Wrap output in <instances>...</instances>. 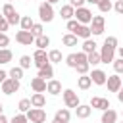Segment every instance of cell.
Segmentation results:
<instances>
[{
  "label": "cell",
  "mask_w": 123,
  "mask_h": 123,
  "mask_svg": "<svg viewBox=\"0 0 123 123\" xmlns=\"http://www.w3.org/2000/svg\"><path fill=\"white\" fill-rule=\"evenodd\" d=\"M38 15H40V21L44 23H50L52 19H54V8H52V4H48V2H42L40 6H38Z\"/></svg>",
  "instance_id": "cell-1"
},
{
  "label": "cell",
  "mask_w": 123,
  "mask_h": 123,
  "mask_svg": "<svg viewBox=\"0 0 123 123\" xmlns=\"http://www.w3.org/2000/svg\"><path fill=\"white\" fill-rule=\"evenodd\" d=\"M62 96H63V102H65V106H67V108H79V106H81L79 96H77V92H75V90L65 88V90L62 92Z\"/></svg>",
  "instance_id": "cell-2"
},
{
  "label": "cell",
  "mask_w": 123,
  "mask_h": 123,
  "mask_svg": "<svg viewBox=\"0 0 123 123\" xmlns=\"http://www.w3.org/2000/svg\"><path fill=\"white\" fill-rule=\"evenodd\" d=\"M25 115H27V119L31 123H44L46 121V111L42 108H31Z\"/></svg>",
  "instance_id": "cell-3"
},
{
  "label": "cell",
  "mask_w": 123,
  "mask_h": 123,
  "mask_svg": "<svg viewBox=\"0 0 123 123\" xmlns=\"http://www.w3.org/2000/svg\"><path fill=\"white\" fill-rule=\"evenodd\" d=\"M75 19L81 23V25H88L90 21H92V12L88 10V8H77L75 10Z\"/></svg>",
  "instance_id": "cell-4"
},
{
  "label": "cell",
  "mask_w": 123,
  "mask_h": 123,
  "mask_svg": "<svg viewBox=\"0 0 123 123\" xmlns=\"http://www.w3.org/2000/svg\"><path fill=\"white\" fill-rule=\"evenodd\" d=\"M35 38H37V37H35L31 31H23V29H21V31L15 33V40H17L19 44H23V46H31V44H35Z\"/></svg>",
  "instance_id": "cell-5"
},
{
  "label": "cell",
  "mask_w": 123,
  "mask_h": 123,
  "mask_svg": "<svg viewBox=\"0 0 123 123\" xmlns=\"http://www.w3.org/2000/svg\"><path fill=\"white\" fill-rule=\"evenodd\" d=\"M104 23H106V19H104V15H92V21H90V33L92 35H102L104 33Z\"/></svg>",
  "instance_id": "cell-6"
},
{
  "label": "cell",
  "mask_w": 123,
  "mask_h": 123,
  "mask_svg": "<svg viewBox=\"0 0 123 123\" xmlns=\"http://www.w3.org/2000/svg\"><path fill=\"white\" fill-rule=\"evenodd\" d=\"M33 63L40 69V67H44V65H48L50 63V60H48V54L44 52V50H35V54H33Z\"/></svg>",
  "instance_id": "cell-7"
},
{
  "label": "cell",
  "mask_w": 123,
  "mask_h": 123,
  "mask_svg": "<svg viewBox=\"0 0 123 123\" xmlns=\"http://www.w3.org/2000/svg\"><path fill=\"white\" fill-rule=\"evenodd\" d=\"M19 90V81L17 79H12V77H8L4 83H2V92L4 94H13V92H17Z\"/></svg>",
  "instance_id": "cell-8"
},
{
  "label": "cell",
  "mask_w": 123,
  "mask_h": 123,
  "mask_svg": "<svg viewBox=\"0 0 123 123\" xmlns=\"http://www.w3.org/2000/svg\"><path fill=\"white\" fill-rule=\"evenodd\" d=\"M106 85H108V90H110V92H119V90H121L123 81H121V77H119V75H108Z\"/></svg>",
  "instance_id": "cell-9"
},
{
  "label": "cell",
  "mask_w": 123,
  "mask_h": 123,
  "mask_svg": "<svg viewBox=\"0 0 123 123\" xmlns=\"http://www.w3.org/2000/svg\"><path fill=\"white\" fill-rule=\"evenodd\" d=\"M88 106H90V108H96V110L106 111V110H110V100H108V98H100V96H92Z\"/></svg>",
  "instance_id": "cell-10"
},
{
  "label": "cell",
  "mask_w": 123,
  "mask_h": 123,
  "mask_svg": "<svg viewBox=\"0 0 123 123\" xmlns=\"http://www.w3.org/2000/svg\"><path fill=\"white\" fill-rule=\"evenodd\" d=\"M100 58H102V63H113V60H115V50L104 44V46H102V52H100Z\"/></svg>",
  "instance_id": "cell-11"
},
{
  "label": "cell",
  "mask_w": 123,
  "mask_h": 123,
  "mask_svg": "<svg viewBox=\"0 0 123 123\" xmlns=\"http://www.w3.org/2000/svg\"><path fill=\"white\" fill-rule=\"evenodd\" d=\"M90 79H92V83H94V85H106V81H108V75H106L102 69H92V73H90Z\"/></svg>",
  "instance_id": "cell-12"
},
{
  "label": "cell",
  "mask_w": 123,
  "mask_h": 123,
  "mask_svg": "<svg viewBox=\"0 0 123 123\" xmlns=\"http://www.w3.org/2000/svg\"><path fill=\"white\" fill-rule=\"evenodd\" d=\"M46 85H48V81H44V79H40V77L31 79V88H33L35 92H44V90H46Z\"/></svg>",
  "instance_id": "cell-13"
},
{
  "label": "cell",
  "mask_w": 123,
  "mask_h": 123,
  "mask_svg": "<svg viewBox=\"0 0 123 123\" xmlns=\"http://www.w3.org/2000/svg\"><path fill=\"white\" fill-rule=\"evenodd\" d=\"M46 92H50L52 96H58V94L62 92V83L56 81V79H50L48 85H46Z\"/></svg>",
  "instance_id": "cell-14"
},
{
  "label": "cell",
  "mask_w": 123,
  "mask_h": 123,
  "mask_svg": "<svg viewBox=\"0 0 123 123\" xmlns=\"http://www.w3.org/2000/svg\"><path fill=\"white\" fill-rule=\"evenodd\" d=\"M31 106H33V108H44V106H46V96H44L42 92H35V94L31 96Z\"/></svg>",
  "instance_id": "cell-15"
},
{
  "label": "cell",
  "mask_w": 123,
  "mask_h": 123,
  "mask_svg": "<svg viewBox=\"0 0 123 123\" xmlns=\"http://www.w3.org/2000/svg\"><path fill=\"white\" fill-rule=\"evenodd\" d=\"M37 77H40V79H44V81H50V79L54 77V67H52V63H48V65L40 67Z\"/></svg>",
  "instance_id": "cell-16"
},
{
  "label": "cell",
  "mask_w": 123,
  "mask_h": 123,
  "mask_svg": "<svg viewBox=\"0 0 123 123\" xmlns=\"http://www.w3.org/2000/svg\"><path fill=\"white\" fill-rule=\"evenodd\" d=\"M90 113H92V108H90L88 104H81L79 108H75V115H77L79 119H86Z\"/></svg>",
  "instance_id": "cell-17"
},
{
  "label": "cell",
  "mask_w": 123,
  "mask_h": 123,
  "mask_svg": "<svg viewBox=\"0 0 123 123\" xmlns=\"http://www.w3.org/2000/svg\"><path fill=\"white\" fill-rule=\"evenodd\" d=\"M117 121V111L115 110H106V111H102V119H100V123H115Z\"/></svg>",
  "instance_id": "cell-18"
},
{
  "label": "cell",
  "mask_w": 123,
  "mask_h": 123,
  "mask_svg": "<svg viewBox=\"0 0 123 123\" xmlns=\"http://www.w3.org/2000/svg\"><path fill=\"white\" fill-rule=\"evenodd\" d=\"M60 15H62V19H65V21H69V19H73L75 17V8L73 6H62V10H60Z\"/></svg>",
  "instance_id": "cell-19"
},
{
  "label": "cell",
  "mask_w": 123,
  "mask_h": 123,
  "mask_svg": "<svg viewBox=\"0 0 123 123\" xmlns=\"http://www.w3.org/2000/svg\"><path fill=\"white\" fill-rule=\"evenodd\" d=\"M54 119H58V121H62V123H67V121L71 119L69 108H62V110H58V111H56V117H54Z\"/></svg>",
  "instance_id": "cell-20"
},
{
  "label": "cell",
  "mask_w": 123,
  "mask_h": 123,
  "mask_svg": "<svg viewBox=\"0 0 123 123\" xmlns=\"http://www.w3.org/2000/svg\"><path fill=\"white\" fill-rule=\"evenodd\" d=\"M77 85H79V88H81V90H86V88H90V85H92V79H90V75H81V77L77 79Z\"/></svg>",
  "instance_id": "cell-21"
},
{
  "label": "cell",
  "mask_w": 123,
  "mask_h": 123,
  "mask_svg": "<svg viewBox=\"0 0 123 123\" xmlns=\"http://www.w3.org/2000/svg\"><path fill=\"white\" fill-rule=\"evenodd\" d=\"M79 38H83V40H86V38H90V27L88 25H79V29H77V33H75Z\"/></svg>",
  "instance_id": "cell-22"
},
{
  "label": "cell",
  "mask_w": 123,
  "mask_h": 123,
  "mask_svg": "<svg viewBox=\"0 0 123 123\" xmlns=\"http://www.w3.org/2000/svg\"><path fill=\"white\" fill-rule=\"evenodd\" d=\"M35 46H37L38 50H44L46 46H50V38H48L46 35H40V37L35 38Z\"/></svg>",
  "instance_id": "cell-23"
},
{
  "label": "cell",
  "mask_w": 123,
  "mask_h": 123,
  "mask_svg": "<svg viewBox=\"0 0 123 123\" xmlns=\"http://www.w3.org/2000/svg\"><path fill=\"white\" fill-rule=\"evenodd\" d=\"M19 25H21V29H23V31H31V29H33V25H35V21L31 19V15H21Z\"/></svg>",
  "instance_id": "cell-24"
},
{
  "label": "cell",
  "mask_w": 123,
  "mask_h": 123,
  "mask_svg": "<svg viewBox=\"0 0 123 123\" xmlns=\"http://www.w3.org/2000/svg\"><path fill=\"white\" fill-rule=\"evenodd\" d=\"M77 35H73V33H67V35H63L62 37V42L65 44V46H77Z\"/></svg>",
  "instance_id": "cell-25"
},
{
  "label": "cell",
  "mask_w": 123,
  "mask_h": 123,
  "mask_svg": "<svg viewBox=\"0 0 123 123\" xmlns=\"http://www.w3.org/2000/svg\"><path fill=\"white\" fill-rule=\"evenodd\" d=\"M96 46H98V44H96L94 40L86 38V40L83 42V46H81V48H83V52H85V54H92V52H96Z\"/></svg>",
  "instance_id": "cell-26"
},
{
  "label": "cell",
  "mask_w": 123,
  "mask_h": 123,
  "mask_svg": "<svg viewBox=\"0 0 123 123\" xmlns=\"http://www.w3.org/2000/svg\"><path fill=\"white\" fill-rule=\"evenodd\" d=\"M12 58H13L12 50H8V48H0V65H2V63H10Z\"/></svg>",
  "instance_id": "cell-27"
},
{
  "label": "cell",
  "mask_w": 123,
  "mask_h": 123,
  "mask_svg": "<svg viewBox=\"0 0 123 123\" xmlns=\"http://www.w3.org/2000/svg\"><path fill=\"white\" fill-rule=\"evenodd\" d=\"M31 108H33V106H31V98H21L19 104H17V110H19L21 113H27Z\"/></svg>",
  "instance_id": "cell-28"
},
{
  "label": "cell",
  "mask_w": 123,
  "mask_h": 123,
  "mask_svg": "<svg viewBox=\"0 0 123 123\" xmlns=\"http://www.w3.org/2000/svg\"><path fill=\"white\" fill-rule=\"evenodd\" d=\"M48 60H50V63H60L63 60V56H62L60 50H50L48 52Z\"/></svg>",
  "instance_id": "cell-29"
},
{
  "label": "cell",
  "mask_w": 123,
  "mask_h": 123,
  "mask_svg": "<svg viewBox=\"0 0 123 123\" xmlns=\"http://www.w3.org/2000/svg\"><path fill=\"white\" fill-rule=\"evenodd\" d=\"M86 62H88L90 65H98V63H102V58H100L98 52H92V54L86 56Z\"/></svg>",
  "instance_id": "cell-30"
},
{
  "label": "cell",
  "mask_w": 123,
  "mask_h": 123,
  "mask_svg": "<svg viewBox=\"0 0 123 123\" xmlns=\"http://www.w3.org/2000/svg\"><path fill=\"white\" fill-rule=\"evenodd\" d=\"M8 75H10L12 79H17V81H21V77H23V67H19V65H17V67H12Z\"/></svg>",
  "instance_id": "cell-31"
},
{
  "label": "cell",
  "mask_w": 123,
  "mask_h": 123,
  "mask_svg": "<svg viewBox=\"0 0 123 123\" xmlns=\"http://www.w3.org/2000/svg\"><path fill=\"white\" fill-rule=\"evenodd\" d=\"M2 13H4V17L8 19V17H12V15H13V13H17V12H15V8H13L12 4H8V2H6V4H4V8H2Z\"/></svg>",
  "instance_id": "cell-32"
},
{
  "label": "cell",
  "mask_w": 123,
  "mask_h": 123,
  "mask_svg": "<svg viewBox=\"0 0 123 123\" xmlns=\"http://www.w3.org/2000/svg\"><path fill=\"white\" fill-rule=\"evenodd\" d=\"M113 6H111V2L110 0H98V10L102 12V13H106V12H110Z\"/></svg>",
  "instance_id": "cell-33"
},
{
  "label": "cell",
  "mask_w": 123,
  "mask_h": 123,
  "mask_svg": "<svg viewBox=\"0 0 123 123\" xmlns=\"http://www.w3.org/2000/svg\"><path fill=\"white\" fill-rule=\"evenodd\" d=\"M79 25H81V23H79V21L73 17V19H69V21H67V31L75 35V33H77V29H79Z\"/></svg>",
  "instance_id": "cell-34"
},
{
  "label": "cell",
  "mask_w": 123,
  "mask_h": 123,
  "mask_svg": "<svg viewBox=\"0 0 123 123\" xmlns=\"http://www.w3.org/2000/svg\"><path fill=\"white\" fill-rule=\"evenodd\" d=\"M65 63L69 65V67H77V63H79V60H77V54H69V56H65Z\"/></svg>",
  "instance_id": "cell-35"
},
{
  "label": "cell",
  "mask_w": 123,
  "mask_h": 123,
  "mask_svg": "<svg viewBox=\"0 0 123 123\" xmlns=\"http://www.w3.org/2000/svg\"><path fill=\"white\" fill-rule=\"evenodd\" d=\"M88 67H90V63L88 62H81V63H77V73H81V75H86L88 73Z\"/></svg>",
  "instance_id": "cell-36"
},
{
  "label": "cell",
  "mask_w": 123,
  "mask_h": 123,
  "mask_svg": "<svg viewBox=\"0 0 123 123\" xmlns=\"http://www.w3.org/2000/svg\"><path fill=\"white\" fill-rule=\"evenodd\" d=\"M31 63H33L31 56H21V58H19V67L27 69V67H31Z\"/></svg>",
  "instance_id": "cell-37"
},
{
  "label": "cell",
  "mask_w": 123,
  "mask_h": 123,
  "mask_svg": "<svg viewBox=\"0 0 123 123\" xmlns=\"http://www.w3.org/2000/svg\"><path fill=\"white\" fill-rule=\"evenodd\" d=\"M10 123H29V119H27L25 113H17V115H13L10 119Z\"/></svg>",
  "instance_id": "cell-38"
},
{
  "label": "cell",
  "mask_w": 123,
  "mask_h": 123,
  "mask_svg": "<svg viewBox=\"0 0 123 123\" xmlns=\"http://www.w3.org/2000/svg\"><path fill=\"white\" fill-rule=\"evenodd\" d=\"M42 31H44V29H42V23H35V25H33V29H31V33H33L35 37H40V35H44Z\"/></svg>",
  "instance_id": "cell-39"
},
{
  "label": "cell",
  "mask_w": 123,
  "mask_h": 123,
  "mask_svg": "<svg viewBox=\"0 0 123 123\" xmlns=\"http://www.w3.org/2000/svg\"><path fill=\"white\" fill-rule=\"evenodd\" d=\"M104 44L115 50V48H117V38H115V37H106V40H104Z\"/></svg>",
  "instance_id": "cell-40"
},
{
  "label": "cell",
  "mask_w": 123,
  "mask_h": 123,
  "mask_svg": "<svg viewBox=\"0 0 123 123\" xmlns=\"http://www.w3.org/2000/svg\"><path fill=\"white\" fill-rule=\"evenodd\" d=\"M113 69H115V73H123V60L121 58L113 60Z\"/></svg>",
  "instance_id": "cell-41"
},
{
  "label": "cell",
  "mask_w": 123,
  "mask_h": 123,
  "mask_svg": "<svg viewBox=\"0 0 123 123\" xmlns=\"http://www.w3.org/2000/svg\"><path fill=\"white\" fill-rule=\"evenodd\" d=\"M10 44V38H8V35L6 33H0V48H6Z\"/></svg>",
  "instance_id": "cell-42"
},
{
  "label": "cell",
  "mask_w": 123,
  "mask_h": 123,
  "mask_svg": "<svg viewBox=\"0 0 123 123\" xmlns=\"http://www.w3.org/2000/svg\"><path fill=\"white\" fill-rule=\"evenodd\" d=\"M19 21H21V15H19V13H13L12 17H8V23H10V25H17Z\"/></svg>",
  "instance_id": "cell-43"
},
{
  "label": "cell",
  "mask_w": 123,
  "mask_h": 123,
  "mask_svg": "<svg viewBox=\"0 0 123 123\" xmlns=\"http://www.w3.org/2000/svg\"><path fill=\"white\" fill-rule=\"evenodd\" d=\"M113 10H115L117 13H121V15H123V0H115V4H113Z\"/></svg>",
  "instance_id": "cell-44"
},
{
  "label": "cell",
  "mask_w": 123,
  "mask_h": 123,
  "mask_svg": "<svg viewBox=\"0 0 123 123\" xmlns=\"http://www.w3.org/2000/svg\"><path fill=\"white\" fill-rule=\"evenodd\" d=\"M85 2H86V0H69V6H73V8L77 10V8H83Z\"/></svg>",
  "instance_id": "cell-45"
},
{
  "label": "cell",
  "mask_w": 123,
  "mask_h": 123,
  "mask_svg": "<svg viewBox=\"0 0 123 123\" xmlns=\"http://www.w3.org/2000/svg\"><path fill=\"white\" fill-rule=\"evenodd\" d=\"M6 79H8V73H6V71H2V69H0V85H2V83H4V81H6Z\"/></svg>",
  "instance_id": "cell-46"
},
{
  "label": "cell",
  "mask_w": 123,
  "mask_h": 123,
  "mask_svg": "<svg viewBox=\"0 0 123 123\" xmlns=\"http://www.w3.org/2000/svg\"><path fill=\"white\" fill-rule=\"evenodd\" d=\"M0 123H10V121H8V117H6V115H4V113H2V115H0Z\"/></svg>",
  "instance_id": "cell-47"
},
{
  "label": "cell",
  "mask_w": 123,
  "mask_h": 123,
  "mask_svg": "<svg viewBox=\"0 0 123 123\" xmlns=\"http://www.w3.org/2000/svg\"><path fill=\"white\" fill-rule=\"evenodd\" d=\"M117 100H119V102H121V104H123V92H121V90H119V92H117Z\"/></svg>",
  "instance_id": "cell-48"
},
{
  "label": "cell",
  "mask_w": 123,
  "mask_h": 123,
  "mask_svg": "<svg viewBox=\"0 0 123 123\" xmlns=\"http://www.w3.org/2000/svg\"><path fill=\"white\" fill-rule=\"evenodd\" d=\"M117 54H119V58L123 60V46H121V48H117Z\"/></svg>",
  "instance_id": "cell-49"
},
{
  "label": "cell",
  "mask_w": 123,
  "mask_h": 123,
  "mask_svg": "<svg viewBox=\"0 0 123 123\" xmlns=\"http://www.w3.org/2000/svg\"><path fill=\"white\" fill-rule=\"evenodd\" d=\"M86 2H88V4H96V6H98V0H86Z\"/></svg>",
  "instance_id": "cell-50"
},
{
  "label": "cell",
  "mask_w": 123,
  "mask_h": 123,
  "mask_svg": "<svg viewBox=\"0 0 123 123\" xmlns=\"http://www.w3.org/2000/svg\"><path fill=\"white\" fill-rule=\"evenodd\" d=\"M44 2H48V4H56V2H60V0H44Z\"/></svg>",
  "instance_id": "cell-51"
},
{
  "label": "cell",
  "mask_w": 123,
  "mask_h": 123,
  "mask_svg": "<svg viewBox=\"0 0 123 123\" xmlns=\"http://www.w3.org/2000/svg\"><path fill=\"white\" fill-rule=\"evenodd\" d=\"M2 110H4V106H2V102H0V115H2Z\"/></svg>",
  "instance_id": "cell-52"
},
{
  "label": "cell",
  "mask_w": 123,
  "mask_h": 123,
  "mask_svg": "<svg viewBox=\"0 0 123 123\" xmlns=\"http://www.w3.org/2000/svg\"><path fill=\"white\" fill-rule=\"evenodd\" d=\"M0 19H4V13H2V12H0Z\"/></svg>",
  "instance_id": "cell-53"
},
{
  "label": "cell",
  "mask_w": 123,
  "mask_h": 123,
  "mask_svg": "<svg viewBox=\"0 0 123 123\" xmlns=\"http://www.w3.org/2000/svg\"><path fill=\"white\" fill-rule=\"evenodd\" d=\"M52 123H62V121H58V119H54V121H52Z\"/></svg>",
  "instance_id": "cell-54"
},
{
  "label": "cell",
  "mask_w": 123,
  "mask_h": 123,
  "mask_svg": "<svg viewBox=\"0 0 123 123\" xmlns=\"http://www.w3.org/2000/svg\"><path fill=\"white\" fill-rule=\"evenodd\" d=\"M121 92H123V85H121Z\"/></svg>",
  "instance_id": "cell-55"
},
{
  "label": "cell",
  "mask_w": 123,
  "mask_h": 123,
  "mask_svg": "<svg viewBox=\"0 0 123 123\" xmlns=\"http://www.w3.org/2000/svg\"><path fill=\"white\" fill-rule=\"evenodd\" d=\"M8 4H12V0H8Z\"/></svg>",
  "instance_id": "cell-56"
},
{
  "label": "cell",
  "mask_w": 123,
  "mask_h": 123,
  "mask_svg": "<svg viewBox=\"0 0 123 123\" xmlns=\"http://www.w3.org/2000/svg\"><path fill=\"white\" fill-rule=\"evenodd\" d=\"M25 2H29V0H25Z\"/></svg>",
  "instance_id": "cell-57"
},
{
  "label": "cell",
  "mask_w": 123,
  "mask_h": 123,
  "mask_svg": "<svg viewBox=\"0 0 123 123\" xmlns=\"http://www.w3.org/2000/svg\"><path fill=\"white\" fill-rule=\"evenodd\" d=\"M121 123H123V121H121Z\"/></svg>",
  "instance_id": "cell-58"
}]
</instances>
